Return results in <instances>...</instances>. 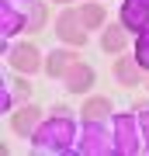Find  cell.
Listing matches in <instances>:
<instances>
[{
    "label": "cell",
    "mask_w": 149,
    "mask_h": 156,
    "mask_svg": "<svg viewBox=\"0 0 149 156\" xmlns=\"http://www.w3.org/2000/svg\"><path fill=\"white\" fill-rule=\"evenodd\" d=\"M135 59H139V66L149 69V24L142 31H139V45H135Z\"/></svg>",
    "instance_id": "15"
},
{
    "label": "cell",
    "mask_w": 149,
    "mask_h": 156,
    "mask_svg": "<svg viewBox=\"0 0 149 156\" xmlns=\"http://www.w3.org/2000/svg\"><path fill=\"white\" fill-rule=\"evenodd\" d=\"M122 24H125L128 31H142L146 24H149V0H125Z\"/></svg>",
    "instance_id": "7"
},
{
    "label": "cell",
    "mask_w": 149,
    "mask_h": 156,
    "mask_svg": "<svg viewBox=\"0 0 149 156\" xmlns=\"http://www.w3.org/2000/svg\"><path fill=\"white\" fill-rule=\"evenodd\" d=\"M76 56H80L76 49H52V52H49V59H45V73H49L52 80L66 76V69L73 66V62H80Z\"/></svg>",
    "instance_id": "9"
},
{
    "label": "cell",
    "mask_w": 149,
    "mask_h": 156,
    "mask_svg": "<svg viewBox=\"0 0 149 156\" xmlns=\"http://www.w3.org/2000/svg\"><path fill=\"white\" fill-rule=\"evenodd\" d=\"M69 139H73V122H69L66 108H55V115L49 122L31 132V142L38 146V149H55V153L69 149Z\"/></svg>",
    "instance_id": "1"
},
{
    "label": "cell",
    "mask_w": 149,
    "mask_h": 156,
    "mask_svg": "<svg viewBox=\"0 0 149 156\" xmlns=\"http://www.w3.org/2000/svg\"><path fill=\"white\" fill-rule=\"evenodd\" d=\"M139 125H142V139H146V149H149V108H139Z\"/></svg>",
    "instance_id": "17"
},
{
    "label": "cell",
    "mask_w": 149,
    "mask_h": 156,
    "mask_svg": "<svg viewBox=\"0 0 149 156\" xmlns=\"http://www.w3.org/2000/svg\"><path fill=\"white\" fill-rule=\"evenodd\" d=\"M42 24H45V7H42V4H31V11H28V28L38 31Z\"/></svg>",
    "instance_id": "16"
},
{
    "label": "cell",
    "mask_w": 149,
    "mask_h": 156,
    "mask_svg": "<svg viewBox=\"0 0 149 156\" xmlns=\"http://www.w3.org/2000/svg\"><path fill=\"white\" fill-rule=\"evenodd\" d=\"M38 125H42V108H35V104H21L11 115V128L17 135H31Z\"/></svg>",
    "instance_id": "8"
},
{
    "label": "cell",
    "mask_w": 149,
    "mask_h": 156,
    "mask_svg": "<svg viewBox=\"0 0 149 156\" xmlns=\"http://www.w3.org/2000/svg\"><path fill=\"white\" fill-rule=\"evenodd\" d=\"M21 4H31V0H21Z\"/></svg>",
    "instance_id": "20"
},
{
    "label": "cell",
    "mask_w": 149,
    "mask_h": 156,
    "mask_svg": "<svg viewBox=\"0 0 149 156\" xmlns=\"http://www.w3.org/2000/svg\"><path fill=\"white\" fill-rule=\"evenodd\" d=\"M135 122L139 118H132V115H118L115 118V153H139Z\"/></svg>",
    "instance_id": "4"
},
{
    "label": "cell",
    "mask_w": 149,
    "mask_h": 156,
    "mask_svg": "<svg viewBox=\"0 0 149 156\" xmlns=\"http://www.w3.org/2000/svg\"><path fill=\"white\" fill-rule=\"evenodd\" d=\"M125 42H128V28H125V24H115V28H108V31H104V38H101V49H104V52H122V49H125Z\"/></svg>",
    "instance_id": "12"
},
{
    "label": "cell",
    "mask_w": 149,
    "mask_h": 156,
    "mask_svg": "<svg viewBox=\"0 0 149 156\" xmlns=\"http://www.w3.org/2000/svg\"><path fill=\"white\" fill-rule=\"evenodd\" d=\"M0 21H4V35H14V31L28 28V17L14 11V7H11V0H7V4H4V11H0Z\"/></svg>",
    "instance_id": "13"
},
{
    "label": "cell",
    "mask_w": 149,
    "mask_h": 156,
    "mask_svg": "<svg viewBox=\"0 0 149 156\" xmlns=\"http://www.w3.org/2000/svg\"><path fill=\"white\" fill-rule=\"evenodd\" d=\"M14 94H17V97L28 94V83H24V80H14Z\"/></svg>",
    "instance_id": "18"
},
{
    "label": "cell",
    "mask_w": 149,
    "mask_h": 156,
    "mask_svg": "<svg viewBox=\"0 0 149 156\" xmlns=\"http://www.w3.org/2000/svg\"><path fill=\"white\" fill-rule=\"evenodd\" d=\"M80 111H83V122H104V118L111 115V101L108 97H90Z\"/></svg>",
    "instance_id": "11"
},
{
    "label": "cell",
    "mask_w": 149,
    "mask_h": 156,
    "mask_svg": "<svg viewBox=\"0 0 149 156\" xmlns=\"http://www.w3.org/2000/svg\"><path fill=\"white\" fill-rule=\"evenodd\" d=\"M7 62L17 69V73H35L42 66V52L35 49L31 42H17L14 49H11V56H7Z\"/></svg>",
    "instance_id": "5"
},
{
    "label": "cell",
    "mask_w": 149,
    "mask_h": 156,
    "mask_svg": "<svg viewBox=\"0 0 149 156\" xmlns=\"http://www.w3.org/2000/svg\"><path fill=\"white\" fill-rule=\"evenodd\" d=\"M115 76H118V83H125V87L142 83V66H139V59L135 56H122L115 62Z\"/></svg>",
    "instance_id": "10"
},
{
    "label": "cell",
    "mask_w": 149,
    "mask_h": 156,
    "mask_svg": "<svg viewBox=\"0 0 149 156\" xmlns=\"http://www.w3.org/2000/svg\"><path fill=\"white\" fill-rule=\"evenodd\" d=\"M80 17H83V24H87V31L101 28V24H104V7L101 4H87V7H80Z\"/></svg>",
    "instance_id": "14"
},
{
    "label": "cell",
    "mask_w": 149,
    "mask_h": 156,
    "mask_svg": "<svg viewBox=\"0 0 149 156\" xmlns=\"http://www.w3.org/2000/svg\"><path fill=\"white\" fill-rule=\"evenodd\" d=\"M80 153H115V132H104L101 122H83V142L76 146Z\"/></svg>",
    "instance_id": "3"
},
{
    "label": "cell",
    "mask_w": 149,
    "mask_h": 156,
    "mask_svg": "<svg viewBox=\"0 0 149 156\" xmlns=\"http://www.w3.org/2000/svg\"><path fill=\"white\" fill-rule=\"evenodd\" d=\"M94 80H97L94 66H87V62H73V66L66 69V76H62V83H66L69 94H87V90L94 87Z\"/></svg>",
    "instance_id": "6"
},
{
    "label": "cell",
    "mask_w": 149,
    "mask_h": 156,
    "mask_svg": "<svg viewBox=\"0 0 149 156\" xmlns=\"http://www.w3.org/2000/svg\"><path fill=\"white\" fill-rule=\"evenodd\" d=\"M59 4H69V0H59Z\"/></svg>",
    "instance_id": "19"
},
{
    "label": "cell",
    "mask_w": 149,
    "mask_h": 156,
    "mask_svg": "<svg viewBox=\"0 0 149 156\" xmlns=\"http://www.w3.org/2000/svg\"><path fill=\"white\" fill-rule=\"evenodd\" d=\"M55 31H59V38H62V42H69L73 49L87 45V24H83L80 11H73V7H66V11L59 14V21H55Z\"/></svg>",
    "instance_id": "2"
}]
</instances>
